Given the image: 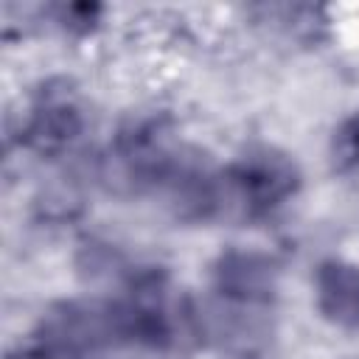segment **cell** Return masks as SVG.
Listing matches in <instances>:
<instances>
[{
	"label": "cell",
	"mask_w": 359,
	"mask_h": 359,
	"mask_svg": "<svg viewBox=\"0 0 359 359\" xmlns=\"http://www.w3.org/2000/svg\"><path fill=\"white\" fill-rule=\"evenodd\" d=\"M297 188V163L286 151L255 146L222 171V208H236L244 216H261L294 196Z\"/></svg>",
	"instance_id": "1"
},
{
	"label": "cell",
	"mask_w": 359,
	"mask_h": 359,
	"mask_svg": "<svg viewBox=\"0 0 359 359\" xmlns=\"http://www.w3.org/2000/svg\"><path fill=\"white\" fill-rule=\"evenodd\" d=\"M213 286L222 300L238 309L266 306L275 297L278 266L266 252L227 250L213 266Z\"/></svg>",
	"instance_id": "2"
},
{
	"label": "cell",
	"mask_w": 359,
	"mask_h": 359,
	"mask_svg": "<svg viewBox=\"0 0 359 359\" xmlns=\"http://www.w3.org/2000/svg\"><path fill=\"white\" fill-rule=\"evenodd\" d=\"M84 129V115L81 107L76 104L73 93L67 90H45L39 101L31 107L20 135L28 149L36 154H59L70 149V143L81 135Z\"/></svg>",
	"instance_id": "3"
},
{
	"label": "cell",
	"mask_w": 359,
	"mask_h": 359,
	"mask_svg": "<svg viewBox=\"0 0 359 359\" xmlns=\"http://www.w3.org/2000/svg\"><path fill=\"white\" fill-rule=\"evenodd\" d=\"M320 314L339 328H359V266L348 261H325L314 278Z\"/></svg>",
	"instance_id": "4"
},
{
	"label": "cell",
	"mask_w": 359,
	"mask_h": 359,
	"mask_svg": "<svg viewBox=\"0 0 359 359\" xmlns=\"http://www.w3.org/2000/svg\"><path fill=\"white\" fill-rule=\"evenodd\" d=\"M8 359H87V356L79 353L76 348H70L67 342H62V339H56L45 331H36Z\"/></svg>",
	"instance_id": "5"
},
{
	"label": "cell",
	"mask_w": 359,
	"mask_h": 359,
	"mask_svg": "<svg viewBox=\"0 0 359 359\" xmlns=\"http://www.w3.org/2000/svg\"><path fill=\"white\" fill-rule=\"evenodd\" d=\"M334 151L342 165H359V112L342 123L334 140Z\"/></svg>",
	"instance_id": "6"
}]
</instances>
